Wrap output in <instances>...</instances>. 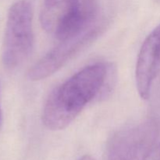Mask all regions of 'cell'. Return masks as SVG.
<instances>
[{"mask_svg": "<svg viewBox=\"0 0 160 160\" xmlns=\"http://www.w3.org/2000/svg\"><path fill=\"white\" fill-rule=\"evenodd\" d=\"M146 160H160V145L157 148H154L152 152Z\"/></svg>", "mask_w": 160, "mask_h": 160, "instance_id": "obj_7", "label": "cell"}, {"mask_svg": "<svg viewBox=\"0 0 160 160\" xmlns=\"http://www.w3.org/2000/svg\"><path fill=\"white\" fill-rule=\"evenodd\" d=\"M2 123V111H1V107H0V126H1Z\"/></svg>", "mask_w": 160, "mask_h": 160, "instance_id": "obj_9", "label": "cell"}, {"mask_svg": "<svg viewBox=\"0 0 160 160\" xmlns=\"http://www.w3.org/2000/svg\"><path fill=\"white\" fill-rule=\"evenodd\" d=\"M78 160H95V159H94V158H92V156H83V157L80 158Z\"/></svg>", "mask_w": 160, "mask_h": 160, "instance_id": "obj_8", "label": "cell"}, {"mask_svg": "<svg viewBox=\"0 0 160 160\" xmlns=\"http://www.w3.org/2000/svg\"><path fill=\"white\" fill-rule=\"evenodd\" d=\"M106 22L96 20L80 34L66 40L60 41L56 47L39 59L28 72L31 81H40L51 76L86 46L93 42L104 31Z\"/></svg>", "mask_w": 160, "mask_h": 160, "instance_id": "obj_5", "label": "cell"}, {"mask_svg": "<svg viewBox=\"0 0 160 160\" xmlns=\"http://www.w3.org/2000/svg\"><path fill=\"white\" fill-rule=\"evenodd\" d=\"M156 2H160V0H156Z\"/></svg>", "mask_w": 160, "mask_h": 160, "instance_id": "obj_10", "label": "cell"}, {"mask_svg": "<svg viewBox=\"0 0 160 160\" xmlns=\"http://www.w3.org/2000/svg\"><path fill=\"white\" fill-rule=\"evenodd\" d=\"M160 73V24L145 38L139 51L135 69L138 92L142 99L150 97L155 80Z\"/></svg>", "mask_w": 160, "mask_h": 160, "instance_id": "obj_6", "label": "cell"}, {"mask_svg": "<svg viewBox=\"0 0 160 160\" xmlns=\"http://www.w3.org/2000/svg\"><path fill=\"white\" fill-rule=\"evenodd\" d=\"M160 123L154 117L127 126L114 133L106 148V160H146L155 148Z\"/></svg>", "mask_w": 160, "mask_h": 160, "instance_id": "obj_4", "label": "cell"}, {"mask_svg": "<svg viewBox=\"0 0 160 160\" xmlns=\"http://www.w3.org/2000/svg\"><path fill=\"white\" fill-rule=\"evenodd\" d=\"M112 73L111 67L97 62L85 67L56 87L43 108L44 125L52 131L67 128L88 103L109 92Z\"/></svg>", "mask_w": 160, "mask_h": 160, "instance_id": "obj_1", "label": "cell"}, {"mask_svg": "<svg viewBox=\"0 0 160 160\" xmlns=\"http://www.w3.org/2000/svg\"><path fill=\"white\" fill-rule=\"evenodd\" d=\"M31 4L20 0L9 10L3 38L2 61L8 70L20 67L30 56L34 45Z\"/></svg>", "mask_w": 160, "mask_h": 160, "instance_id": "obj_3", "label": "cell"}, {"mask_svg": "<svg viewBox=\"0 0 160 160\" xmlns=\"http://www.w3.org/2000/svg\"><path fill=\"white\" fill-rule=\"evenodd\" d=\"M98 19L95 0H44L40 12L42 28L59 42L80 34Z\"/></svg>", "mask_w": 160, "mask_h": 160, "instance_id": "obj_2", "label": "cell"}]
</instances>
